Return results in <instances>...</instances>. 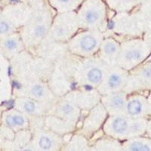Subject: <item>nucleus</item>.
Wrapping results in <instances>:
<instances>
[{
  "label": "nucleus",
  "instance_id": "7ed1b4c3",
  "mask_svg": "<svg viewBox=\"0 0 151 151\" xmlns=\"http://www.w3.org/2000/svg\"><path fill=\"white\" fill-rule=\"evenodd\" d=\"M77 59L78 57L69 52L54 62L53 70L48 78V83L58 98L64 96L74 89L73 73Z\"/></svg>",
  "mask_w": 151,
  "mask_h": 151
},
{
  "label": "nucleus",
  "instance_id": "ddd939ff",
  "mask_svg": "<svg viewBox=\"0 0 151 151\" xmlns=\"http://www.w3.org/2000/svg\"><path fill=\"white\" fill-rule=\"evenodd\" d=\"M14 106L23 113L30 120L44 118L49 114L55 104L45 103L27 97H20L14 101Z\"/></svg>",
  "mask_w": 151,
  "mask_h": 151
},
{
  "label": "nucleus",
  "instance_id": "6e6552de",
  "mask_svg": "<svg viewBox=\"0 0 151 151\" xmlns=\"http://www.w3.org/2000/svg\"><path fill=\"white\" fill-rule=\"evenodd\" d=\"M14 88L21 93V97H27L45 103L55 104L58 97L51 89L47 81L40 79H21L14 81Z\"/></svg>",
  "mask_w": 151,
  "mask_h": 151
},
{
  "label": "nucleus",
  "instance_id": "2eb2a0df",
  "mask_svg": "<svg viewBox=\"0 0 151 151\" xmlns=\"http://www.w3.org/2000/svg\"><path fill=\"white\" fill-rule=\"evenodd\" d=\"M132 118L125 115L108 116L103 125L105 134L116 139L130 138Z\"/></svg>",
  "mask_w": 151,
  "mask_h": 151
},
{
  "label": "nucleus",
  "instance_id": "6ab92c4d",
  "mask_svg": "<svg viewBox=\"0 0 151 151\" xmlns=\"http://www.w3.org/2000/svg\"><path fill=\"white\" fill-rule=\"evenodd\" d=\"M120 42L112 36L104 37L97 55L110 67L117 65Z\"/></svg>",
  "mask_w": 151,
  "mask_h": 151
},
{
  "label": "nucleus",
  "instance_id": "4be33fe9",
  "mask_svg": "<svg viewBox=\"0 0 151 151\" xmlns=\"http://www.w3.org/2000/svg\"><path fill=\"white\" fill-rule=\"evenodd\" d=\"M5 117V122L9 127L12 129H27L30 126L29 119L21 111H12Z\"/></svg>",
  "mask_w": 151,
  "mask_h": 151
},
{
  "label": "nucleus",
  "instance_id": "393cba45",
  "mask_svg": "<svg viewBox=\"0 0 151 151\" xmlns=\"http://www.w3.org/2000/svg\"><path fill=\"white\" fill-rule=\"evenodd\" d=\"M24 42L21 39V35L18 37H12L9 38L4 42V46L9 52H19L24 48Z\"/></svg>",
  "mask_w": 151,
  "mask_h": 151
},
{
  "label": "nucleus",
  "instance_id": "f8f14e48",
  "mask_svg": "<svg viewBox=\"0 0 151 151\" xmlns=\"http://www.w3.org/2000/svg\"><path fill=\"white\" fill-rule=\"evenodd\" d=\"M62 139L55 132L42 125H36L33 146L37 151H56L61 145Z\"/></svg>",
  "mask_w": 151,
  "mask_h": 151
},
{
  "label": "nucleus",
  "instance_id": "1a4fd4ad",
  "mask_svg": "<svg viewBox=\"0 0 151 151\" xmlns=\"http://www.w3.org/2000/svg\"><path fill=\"white\" fill-rule=\"evenodd\" d=\"M22 62L21 79H40L48 82L54 67V62L33 55L27 51Z\"/></svg>",
  "mask_w": 151,
  "mask_h": 151
},
{
  "label": "nucleus",
  "instance_id": "5701e85b",
  "mask_svg": "<svg viewBox=\"0 0 151 151\" xmlns=\"http://www.w3.org/2000/svg\"><path fill=\"white\" fill-rule=\"evenodd\" d=\"M51 5L58 13L73 12L82 0H50Z\"/></svg>",
  "mask_w": 151,
  "mask_h": 151
},
{
  "label": "nucleus",
  "instance_id": "a211bd4d",
  "mask_svg": "<svg viewBox=\"0 0 151 151\" xmlns=\"http://www.w3.org/2000/svg\"><path fill=\"white\" fill-rule=\"evenodd\" d=\"M150 110L149 101L144 95L134 93L128 94L124 115L132 119L144 118Z\"/></svg>",
  "mask_w": 151,
  "mask_h": 151
},
{
  "label": "nucleus",
  "instance_id": "f03ea898",
  "mask_svg": "<svg viewBox=\"0 0 151 151\" xmlns=\"http://www.w3.org/2000/svg\"><path fill=\"white\" fill-rule=\"evenodd\" d=\"M110 67L98 55L78 58L73 73L76 88H97L104 78Z\"/></svg>",
  "mask_w": 151,
  "mask_h": 151
},
{
  "label": "nucleus",
  "instance_id": "f3484780",
  "mask_svg": "<svg viewBox=\"0 0 151 151\" xmlns=\"http://www.w3.org/2000/svg\"><path fill=\"white\" fill-rule=\"evenodd\" d=\"M108 117V113L101 102L87 113L82 124V133L91 135L98 132Z\"/></svg>",
  "mask_w": 151,
  "mask_h": 151
},
{
  "label": "nucleus",
  "instance_id": "412c9836",
  "mask_svg": "<svg viewBox=\"0 0 151 151\" xmlns=\"http://www.w3.org/2000/svg\"><path fill=\"white\" fill-rule=\"evenodd\" d=\"M44 125L58 134H63L73 131L76 125L66 122L52 114H48L44 118Z\"/></svg>",
  "mask_w": 151,
  "mask_h": 151
},
{
  "label": "nucleus",
  "instance_id": "dca6fc26",
  "mask_svg": "<svg viewBox=\"0 0 151 151\" xmlns=\"http://www.w3.org/2000/svg\"><path fill=\"white\" fill-rule=\"evenodd\" d=\"M82 111H89L101 102V95L96 88H76L65 94Z\"/></svg>",
  "mask_w": 151,
  "mask_h": 151
},
{
  "label": "nucleus",
  "instance_id": "c756f323",
  "mask_svg": "<svg viewBox=\"0 0 151 151\" xmlns=\"http://www.w3.org/2000/svg\"><path fill=\"white\" fill-rule=\"evenodd\" d=\"M12 2H17V1H18V0H12Z\"/></svg>",
  "mask_w": 151,
  "mask_h": 151
},
{
  "label": "nucleus",
  "instance_id": "39448f33",
  "mask_svg": "<svg viewBox=\"0 0 151 151\" xmlns=\"http://www.w3.org/2000/svg\"><path fill=\"white\" fill-rule=\"evenodd\" d=\"M76 14L79 29H98L104 33L107 29L106 9L101 0H88Z\"/></svg>",
  "mask_w": 151,
  "mask_h": 151
},
{
  "label": "nucleus",
  "instance_id": "0eeeda50",
  "mask_svg": "<svg viewBox=\"0 0 151 151\" xmlns=\"http://www.w3.org/2000/svg\"><path fill=\"white\" fill-rule=\"evenodd\" d=\"M79 29L77 14L76 12L58 13L54 17L49 33L44 40L67 43Z\"/></svg>",
  "mask_w": 151,
  "mask_h": 151
},
{
  "label": "nucleus",
  "instance_id": "20e7f679",
  "mask_svg": "<svg viewBox=\"0 0 151 151\" xmlns=\"http://www.w3.org/2000/svg\"><path fill=\"white\" fill-rule=\"evenodd\" d=\"M104 37V33L98 29H82L67 42L68 51L81 58L94 56L98 53Z\"/></svg>",
  "mask_w": 151,
  "mask_h": 151
},
{
  "label": "nucleus",
  "instance_id": "b1692460",
  "mask_svg": "<svg viewBox=\"0 0 151 151\" xmlns=\"http://www.w3.org/2000/svg\"><path fill=\"white\" fill-rule=\"evenodd\" d=\"M125 151H151L149 144L142 139H132L125 144Z\"/></svg>",
  "mask_w": 151,
  "mask_h": 151
},
{
  "label": "nucleus",
  "instance_id": "c85d7f7f",
  "mask_svg": "<svg viewBox=\"0 0 151 151\" xmlns=\"http://www.w3.org/2000/svg\"><path fill=\"white\" fill-rule=\"evenodd\" d=\"M147 61H151V55L150 56H149V58L147 59Z\"/></svg>",
  "mask_w": 151,
  "mask_h": 151
},
{
  "label": "nucleus",
  "instance_id": "aec40b11",
  "mask_svg": "<svg viewBox=\"0 0 151 151\" xmlns=\"http://www.w3.org/2000/svg\"><path fill=\"white\" fill-rule=\"evenodd\" d=\"M128 94L124 91L101 96V103L107 111L108 116L124 115Z\"/></svg>",
  "mask_w": 151,
  "mask_h": 151
},
{
  "label": "nucleus",
  "instance_id": "bb28decb",
  "mask_svg": "<svg viewBox=\"0 0 151 151\" xmlns=\"http://www.w3.org/2000/svg\"><path fill=\"white\" fill-rule=\"evenodd\" d=\"M147 126L148 132H149L150 134V136H151V121L149 122V123H147Z\"/></svg>",
  "mask_w": 151,
  "mask_h": 151
},
{
  "label": "nucleus",
  "instance_id": "cd10ccee",
  "mask_svg": "<svg viewBox=\"0 0 151 151\" xmlns=\"http://www.w3.org/2000/svg\"><path fill=\"white\" fill-rule=\"evenodd\" d=\"M23 151H33V150L30 147H27V148H25L24 150H23Z\"/></svg>",
  "mask_w": 151,
  "mask_h": 151
},
{
  "label": "nucleus",
  "instance_id": "9d476101",
  "mask_svg": "<svg viewBox=\"0 0 151 151\" xmlns=\"http://www.w3.org/2000/svg\"><path fill=\"white\" fill-rule=\"evenodd\" d=\"M141 27V21L136 14L120 12L108 21L106 30L118 36H134L140 34Z\"/></svg>",
  "mask_w": 151,
  "mask_h": 151
},
{
  "label": "nucleus",
  "instance_id": "9b49d317",
  "mask_svg": "<svg viewBox=\"0 0 151 151\" xmlns=\"http://www.w3.org/2000/svg\"><path fill=\"white\" fill-rule=\"evenodd\" d=\"M129 72L119 66L109 68L104 78L96 89L103 96L123 91L129 79Z\"/></svg>",
  "mask_w": 151,
  "mask_h": 151
},
{
  "label": "nucleus",
  "instance_id": "a878e982",
  "mask_svg": "<svg viewBox=\"0 0 151 151\" xmlns=\"http://www.w3.org/2000/svg\"><path fill=\"white\" fill-rule=\"evenodd\" d=\"M10 29L9 24L6 21H0V34L7 33Z\"/></svg>",
  "mask_w": 151,
  "mask_h": 151
},
{
  "label": "nucleus",
  "instance_id": "423d86ee",
  "mask_svg": "<svg viewBox=\"0 0 151 151\" xmlns=\"http://www.w3.org/2000/svg\"><path fill=\"white\" fill-rule=\"evenodd\" d=\"M149 45L140 39H129L120 42V48L117 59V66L125 70L131 71L149 56Z\"/></svg>",
  "mask_w": 151,
  "mask_h": 151
},
{
  "label": "nucleus",
  "instance_id": "7c9ffc66",
  "mask_svg": "<svg viewBox=\"0 0 151 151\" xmlns=\"http://www.w3.org/2000/svg\"><path fill=\"white\" fill-rule=\"evenodd\" d=\"M150 104H151V95H150ZM150 107H151V106H150Z\"/></svg>",
  "mask_w": 151,
  "mask_h": 151
},
{
  "label": "nucleus",
  "instance_id": "4468645a",
  "mask_svg": "<svg viewBox=\"0 0 151 151\" xmlns=\"http://www.w3.org/2000/svg\"><path fill=\"white\" fill-rule=\"evenodd\" d=\"M49 114L76 126L82 115V110L72 100L64 95L58 98Z\"/></svg>",
  "mask_w": 151,
  "mask_h": 151
},
{
  "label": "nucleus",
  "instance_id": "f257e3e1",
  "mask_svg": "<svg viewBox=\"0 0 151 151\" xmlns=\"http://www.w3.org/2000/svg\"><path fill=\"white\" fill-rule=\"evenodd\" d=\"M54 16L45 8H36L29 21L21 27V36L28 51H35L49 33Z\"/></svg>",
  "mask_w": 151,
  "mask_h": 151
}]
</instances>
